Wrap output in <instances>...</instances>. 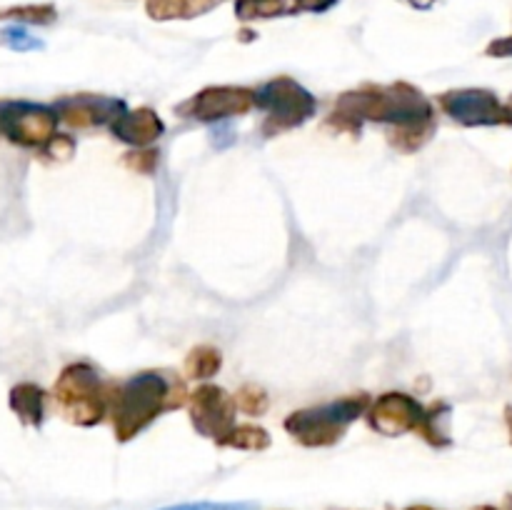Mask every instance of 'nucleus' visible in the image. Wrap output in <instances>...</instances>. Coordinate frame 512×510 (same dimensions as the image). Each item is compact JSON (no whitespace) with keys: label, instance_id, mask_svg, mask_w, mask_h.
Masks as SVG:
<instances>
[{"label":"nucleus","instance_id":"obj_24","mask_svg":"<svg viewBox=\"0 0 512 510\" xmlns=\"http://www.w3.org/2000/svg\"><path fill=\"white\" fill-rule=\"evenodd\" d=\"M340 0H290L293 5V15L300 13H315V15H323L328 10H333Z\"/></svg>","mask_w":512,"mask_h":510},{"label":"nucleus","instance_id":"obj_4","mask_svg":"<svg viewBox=\"0 0 512 510\" xmlns=\"http://www.w3.org/2000/svg\"><path fill=\"white\" fill-rule=\"evenodd\" d=\"M370 408L368 393L348 395L333 403L315 405V408L295 410L285 418L283 428L295 443L305 448H333L343 440L350 425L363 418Z\"/></svg>","mask_w":512,"mask_h":510},{"label":"nucleus","instance_id":"obj_1","mask_svg":"<svg viewBox=\"0 0 512 510\" xmlns=\"http://www.w3.org/2000/svg\"><path fill=\"white\" fill-rule=\"evenodd\" d=\"M365 120L390 125V145L405 153L420 150L435 133L433 103L410 83L363 85L335 100L330 123L360 130Z\"/></svg>","mask_w":512,"mask_h":510},{"label":"nucleus","instance_id":"obj_23","mask_svg":"<svg viewBox=\"0 0 512 510\" xmlns=\"http://www.w3.org/2000/svg\"><path fill=\"white\" fill-rule=\"evenodd\" d=\"M43 150L45 155H50L53 160H68L70 155L75 153V138H70V135L65 133H55L53 140H50Z\"/></svg>","mask_w":512,"mask_h":510},{"label":"nucleus","instance_id":"obj_7","mask_svg":"<svg viewBox=\"0 0 512 510\" xmlns=\"http://www.w3.org/2000/svg\"><path fill=\"white\" fill-rule=\"evenodd\" d=\"M253 108L255 90L243 85H208L180 103L175 113L198 123H220L235 115H248Z\"/></svg>","mask_w":512,"mask_h":510},{"label":"nucleus","instance_id":"obj_3","mask_svg":"<svg viewBox=\"0 0 512 510\" xmlns=\"http://www.w3.org/2000/svg\"><path fill=\"white\" fill-rule=\"evenodd\" d=\"M113 393L115 383L103 380L90 363L65 365L53 388V398L63 418L80 428L103 423L113 405Z\"/></svg>","mask_w":512,"mask_h":510},{"label":"nucleus","instance_id":"obj_31","mask_svg":"<svg viewBox=\"0 0 512 510\" xmlns=\"http://www.w3.org/2000/svg\"><path fill=\"white\" fill-rule=\"evenodd\" d=\"M505 413H508V428H510V435H512V408L505 410Z\"/></svg>","mask_w":512,"mask_h":510},{"label":"nucleus","instance_id":"obj_29","mask_svg":"<svg viewBox=\"0 0 512 510\" xmlns=\"http://www.w3.org/2000/svg\"><path fill=\"white\" fill-rule=\"evenodd\" d=\"M475 510H512V508H508V505H503V508H495V505H480V508Z\"/></svg>","mask_w":512,"mask_h":510},{"label":"nucleus","instance_id":"obj_9","mask_svg":"<svg viewBox=\"0 0 512 510\" xmlns=\"http://www.w3.org/2000/svg\"><path fill=\"white\" fill-rule=\"evenodd\" d=\"M438 105L445 115H450V120L465 125V128H483V125L505 123L503 103H500L493 90H448V93L440 95Z\"/></svg>","mask_w":512,"mask_h":510},{"label":"nucleus","instance_id":"obj_19","mask_svg":"<svg viewBox=\"0 0 512 510\" xmlns=\"http://www.w3.org/2000/svg\"><path fill=\"white\" fill-rule=\"evenodd\" d=\"M220 448H235V450H265L270 448V433L260 425L243 423L235 425L223 440H220Z\"/></svg>","mask_w":512,"mask_h":510},{"label":"nucleus","instance_id":"obj_13","mask_svg":"<svg viewBox=\"0 0 512 510\" xmlns=\"http://www.w3.org/2000/svg\"><path fill=\"white\" fill-rule=\"evenodd\" d=\"M228 0H145V13L150 20L168 23V20H195L213 13Z\"/></svg>","mask_w":512,"mask_h":510},{"label":"nucleus","instance_id":"obj_8","mask_svg":"<svg viewBox=\"0 0 512 510\" xmlns=\"http://www.w3.org/2000/svg\"><path fill=\"white\" fill-rule=\"evenodd\" d=\"M190 408V423L198 430L203 438L220 440L235 428V400L233 395L225 393L220 385H200L198 390H193L188 398Z\"/></svg>","mask_w":512,"mask_h":510},{"label":"nucleus","instance_id":"obj_11","mask_svg":"<svg viewBox=\"0 0 512 510\" xmlns=\"http://www.w3.org/2000/svg\"><path fill=\"white\" fill-rule=\"evenodd\" d=\"M55 113H58L60 123H65L68 128H100V125H110L115 118L128 110L125 100L110 98V95H68V98H60L53 103Z\"/></svg>","mask_w":512,"mask_h":510},{"label":"nucleus","instance_id":"obj_17","mask_svg":"<svg viewBox=\"0 0 512 510\" xmlns=\"http://www.w3.org/2000/svg\"><path fill=\"white\" fill-rule=\"evenodd\" d=\"M223 368V353L213 345H195L185 358V375L193 380H210Z\"/></svg>","mask_w":512,"mask_h":510},{"label":"nucleus","instance_id":"obj_2","mask_svg":"<svg viewBox=\"0 0 512 510\" xmlns=\"http://www.w3.org/2000/svg\"><path fill=\"white\" fill-rule=\"evenodd\" d=\"M188 398L185 383L170 370H143L133 375L125 383L115 385L110 405L115 438L118 443H130L163 413L183 408Z\"/></svg>","mask_w":512,"mask_h":510},{"label":"nucleus","instance_id":"obj_18","mask_svg":"<svg viewBox=\"0 0 512 510\" xmlns=\"http://www.w3.org/2000/svg\"><path fill=\"white\" fill-rule=\"evenodd\" d=\"M0 20L18 25H53L58 20V8L53 3H28L0 8Z\"/></svg>","mask_w":512,"mask_h":510},{"label":"nucleus","instance_id":"obj_21","mask_svg":"<svg viewBox=\"0 0 512 510\" xmlns=\"http://www.w3.org/2000/svg\"><path fill=\"white\" fill-rule=\"evenodd\" d=\"M0 40L8 45L10 50H18V53H28V50H43L45 43L35 35H30L23 25H10L0 33Z\"/></svg>","mask_w":512,"mask_h":510},{"label":"nucleus","instance_id":"obj_32","mask_svg":"<svg viewBox=\"0 0 512 510\" xmlns=\"http://www.w3.org/2000/svg\"><path fill=\"white\" fill-rule=\"evenodd\" d=\"M505 505H508V508H512V495H508V500H505Z\"/></svg>","mask_w":512,"mask_h":510},{"label":"nucleus","instance_id":"obj_6","mask_svg":"<svg viewBox=\"0 0 512 510\" xmlns=\"http://www.w3.org/2000/svg\"><path fill=\"white\" fill-rule=\"evenodd\" d=\"M60 118L55 108L28 100L0 103V135L20 148H45L53 140Z\"/></svg>","mask_w":512,"mask_h":510},{"label":"nucleus","instance_id":"obj_27","mask_svg":"<svg viewBox=\"0 0 512 510\" xmlns=\"http://www.w3.org/2000/svg\"><path fill=\"white\" fill-rule=\"evenodd\" d=\"M403 3H408L410 8H415V10H430L438 5V0H403Z\"/></svg>","mask_w":512,"mask_h":510},{"label":"nucleus","instance_id":"obj_26","mask_svg":"<svg viewBox=\"0 0 512 510\" xmlns=\"http://www.w3.org/2000/svg\"><path fill=\"white\" fill-rule=\"evenodd\" d=\"M485 55H490V58H512V35L495 38L493 43H488Z\"/></svg>","mask_w":512,"mask_h":510},{"label":"nucleus","instance_id":"obj_30","mask_svg":"<svg viewBox=\"0 0 512 510\" xmlns=\"http://www.w3.org/2000/svg\"><path fill=\"white\" fill-rule=\"evenodd\" d=\"M405 510H435V508H428V505H413V508H405Z\"/></svg>","mask_w":512,"mask_h":510},{"label":"nucleus","instance_id":"obj_16","mask_svg":"<svg viewBox=\"0 0 512 510\" xmlns=\"http://www.w3.org/2000/svg\"><path fill=\"white\" fill-rule=\"evenodd\" d=\"M285 15H293L290 0H235V18L240 23L285 18Z\"/></svg>","mask_w":512,"mask_h":510},{"label":"nucleus","instance_id":"obj_20","mask_svg":"<svg viewBox=\"0 0 512 510\" xmlns=\"http://www.w3.org/2000/svg\"><path fill=\"white\" fill-rule=\"evenodd\" d=\"M233 400H235V408H238L240 413L250 415V418L265 415L270 408L268 393H265V388H260V385L255 383H245L243 388H238V393L233 395Z\"/></svg>","mask_w":512,"mask_h":510},{"label":"nucleus","instance_id":"obj_10","mask_svg":"<svg viewBox=\"0 0 512 510\" xmlns=\"http://www.w3.org/2000/svg\"><path fill=\"white\" fill-rule=\"evenodd\" d=\"M425 408L408 393H385L370 403L368 425L385 438H398L405 433H418Z\"/></svg>","mask_w":512,"mask_h":510},{"label":"nucleus","instance_id":"obj_14","mask_svg":"<svg viewBox=\"0 0 512 510\" xmlns=\"http://www.w3.org/2000/svg\"><path fill=\"white\" fill-rule=\"evenodd\" d=\"M10 410L30 428H40L45 420V390L35 383H18L10 390Z\"/></svg>","mask_w":512,"mask_h":510},{"label":"nucleus","instance_id":"obj_28","mask_svg":"<svg viewBox=\"0 0 512 510\" xmlns=\"http://www.w3.org/2000/svg\"><path fill=\"white\" fill-rule=\"evenodd\" d=\"M503 115H505V123L512 125V95L508 98V103H503Z\"/></svg>","mask_w":512,"mask_h":510},{"label":"nucleus","instance_id":"obj_22","mask_svg":"<svg viewBox=\"0 0 512 510\" xmlns=\"http://www.w3.org/2000/svg\"><path fill=\"white\" fill-rule=\"evenodd\" d=\"M125 165L135 173H153L155 165H158V153L150 148H138L135 153L125 155Z\"/></svg>","mask_w":512,"mask_h":510},{"label":"nucleus","instance_id":"obj_12","mask_svg":"<svg viewBox=\"0 0 512 510\" xmlns=\"http://www.w3.org/2000/svg\"><path fill=\"white\" fill-rule=\"evenodd\" d=\"M110 133L133 148H148L160 135L165 133V123L153 108H138V110H125L120 118L110 123Z\"/></svg>","mask_w":512,"mask_h":510},{"label":"nucleus","instance_id":"obj_5","mask_svg":"<svg viewBox=\"0 0 512 510\" xmlns=\"http://www.w3.org/2000/svg\"><path fill=\"white\" fill-rule=\"evenodd\" d=\"M255 108L265 113L263 135L275 138L308 123L318 113V100L298 80L278 75L255 90Z\"/></svg>","mask_w":512,"mask_h":510},{"label":"nucleus","instance_id":"obj_15","mask_svg":"<svg viewBox=\"0 0 512 510\" xmlns=\"http://www.w3.org/2000/svg\"><path fill=\"white\" fill-rule=\"evenodd\" d=\"M450 420H453V408H450L445 400H438L430 408H425L423 423H420L418 433L423 435L425 443H430L433 448H448L453 443L450 438Z\"/></svg>","mask_w":512,"mask_h":510},{"label":"nucleus","instance_id":"obj_25","mask_svg":"<svg viewBox=\"0 0 512 510\" xmlns=\"http://www.w3.org/2000/svg\"><path fill=\"white\" fill-rule=\"evenodd\" d=\"M163 510H253L250 503H188V505H170Z\"/></svg>","mask_w":512,"mask_h":510}]
</instances>
